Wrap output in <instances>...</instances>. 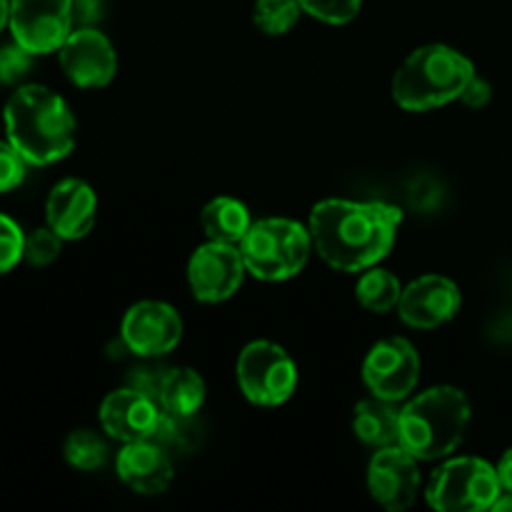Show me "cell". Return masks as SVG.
I'll return each mask as SVG.
<instances>
[{
    "label": "cell",
    "mask_w": 512,
    "mask_h": 512,
    "mask_svg": "<svg viewBox=\"0 0 512 512\" xmlns=\"http://www.w3.org/2000/svg\"><path fill=\"white\" fill-rule=\"evenodd\" d=\"M28 170V160L15 150L10 140H0V193L18 188Z\"/></svg>",
    "instance_id": "28"
},
{
    "label": "cell",
    "mask_w": 512,
    "mask_h": 512,
    "mask_svg": "<svg viewBox=\"0 0 512 512\" xmlns=\"http://www.w3.org/2000/svg\"><path fill=\"white\" fill-rule=\"evenodd\" d=\"M470 415V400L463 390L453 385L425 390L400 410L398 445L418 460L448 458L465 440Z\"/></svg>",
    "instance_id": "3"
},
{
    "label": "cell",
    "mask_w": 512,
    "mask_h": 512,
    "mask_svg": "<svg viewBox=\"0 0 512 512\" xmlns=\"http://www.w3.org/2000/svg\"><path fill=\"white\" fill-rule=\"evenodd\" d=\"M10 23V0H0V33Z\"/></svg>",
    "instance_id": "33"
},
{
    "label": "cell",
    "mask_w": 512,
    "mask_h": 512,
    "mask_svg": "<svg viewBox=\"0 0 512 512\" xmlns=\"http://www.w3.org/2000/svg\"><path fill=\"white\" fill-rule=\"evenodd\" d=\"M98 198L85 180L65 178L45 200V220L63 240H80L93 230Z\"/></svg>",
    "instance_id": "16"
},
{
    "label": "cell",
    "mask_w": 512,
    "mask_h": 512,
    "mask_svg": "<svg viewBox=\"0 0 512 512\" xmlns=\"http://www.w3.org/2000/svg\"><path fill=\"white\" fill-rule=\"evenodd\" d=\"M155 400L165 415L175 420H188L203 408L205 380L193 368L165 370Z\"/></svg>",
    "instance_id": "18"
},
{
    "label": "cell",
    "mask_w": 512,
    "mask_h": 512,
    "mask_svg": "<svg viewBox=\"0 0 512 512\" xmlns=\"http://www.w3.org/2000/svg\"><path fill=\"white\" fill-rule=\"evenodd\" d=\"M353 430L365 445H373V448L398 445L400 410L395 408V403L375 398V395L368 400H360L355 405Z\"/></svg>",
    "instance_id": "19"
},
{
    "label": "cell",
    "mask_w": 512,
    "mask_h": 512,
    "mask_svg": "<svg viewBox=\"0 0 512 512\" xmlns=\"http://www.w3.org/2000/svg\"><path fill=\"white\" fill-rule=\"evenodd\" d=\"M245 273H248V268H245L238 245L208 240L190 255V293L200 303H223L238 293Z\"/></svg>",
    "instance_id": "9"
},
{
    "label": "cell",
    "mask_w": 512,
    "mask_h": 512,
    "mask_svg": "<svg viewBox=\"0 0 512 512\" xmlns=\"http://www.w3.org/2000/svg\"><path fill=\"white\" fill-rule=\"evenodd\" d=\"M300 8L328 25H345L358 18L363 0H298Z\"/></svg>",
    "instance_id": "25"
},
{
    "label": "cell",
    "mask_w": 512,
    "mask_h": 512,
    "mask_svg": "<svg viewBox=\"0 0 512 512\" xmlns=\"http://www.w3.org/2000/svg\"><path fill=\"white\" fill-rule=\"evenodd\" d=\"M403 285L398 275L383 268H368L355 285V298L370 313H388L400 303Z\"/></svg>",
    "instance_id": "21"
},
{
    "label": "cell",
    "mask_w": 512,
    "mask_h": 512,
    "mask_svg": "<svg viewBox=\"0 0 512 512\" xmlns=\"http://www.w3.org/2000/svg\"><path fill=\"white\" fill-rule=\"evenodd\" d=\"M403 210L383 200H323L310 213V238L320 258L343 273L375 268L393 250Z\"/></svg>",
    "instance_id": "1"
},
{
    "label": "cell",
    "mask_w": 512,
    "mask_h": 512,
    "mask_svg": "<svg viewBox=\"0 0 512 512\" xmlns=\"http://www.w3.org/2000/svg\"><path fill=\"white\" fill-rule=\"evenodd\" d=\"M60 68L78 88H105L118 73V55L113 43L98 28L73 30L58 50Z\"/></svg>",
    "instance_id": "12"
},
{
    "label": "cell",
    "mask_w": 512,
    "mask_h": 512,
    "mask_svg": "<svg viewBox=\"0 0 512 512\" xmlns=\"http://www.w3.org/2000/svg\"><path fill=\"white\" fill-rule=\"evenodd\" d=\"M475 65L450 45H423L413 50L393 78L395 103L410 113L440 108L463 95Z\"/></svg>",
    "instance_id": "4"
},
{
    "label": "cell",
    "mask_w": 512,
    "mask_h": 512,
    "mask_svg": "<svg viewBox=\"0 0 512 512\" xmlns=\"http://www.w3.org/2000/svg\"><path fill=\"white\" fill-rule=\"evenodd\" d=\"M495 512H512V493H500V498L493 505Z\"/></svg>",
    "instance_id": "32"
},
{
    "label": "cell",
    "mask_w": 512,
    "mask_h": 512,
    "mask_svg": "<svg viewBox=\"0 0 512 512\" xmlns=\"http://www.w3.org/2000/svg\"><path fill=\"white\" fill-rule=\"evenodd\" d=\"M100 10H103L100 0H73V18L78 23H95L100 18Z\"/></svg>",
    "instance_id": "30"
},
{
    "label": "cell",
    "mask_w": 512,
    "mask_h": 512,
    "mask_svg": "<svg viewBox=\"0 0 512 512\" xmlns=\"http://www.w3.org/2000/svg\"><path fill=\"white\" fill-rule=\"evenodd\" d=\"M33 68V53L13 40L10 45L0 48V83L18 85Z\"/></svg>",
    "instance_id": "27"
},
{
    "label": "cell",
    "mask_w": 512,
    "mask_h": 512,
    "mask_svg": "<svg viewBox=\"0 0 512 512\" xmlns=\"http://www.w3.org/2000/svg\"><path fill=\"white\" fill-rule=\"evenodd\" d=\"M100 425L110 438L120 443L153 440L163 423V410L150 395L138 388H123L110 393L100 405Z\"/></svg>",
    "instance_id": "15"
},
{
    "label": "cell",
    "mask_w": 512,
    "mask_h": 512,
    "mask_svg": "<svg viewBox=\"0 0 512 512\" xmlns=\"http://www.w3.org/2000/svg\"><path fill=\"white\" fill-rule=\"evenodd\" d=\"M8 140L28 165H53L75 148V118L68 103L45 85H20L3 110Z\"/></svg>",
    "instance_id": "2"
},
{
    "label": "cell",
    "mask_w": 512,
    "mask_h": 512,
    "mask_svg": "<svg viewBox=\"0 0 512 512\" xmlns=\"http://www.w3.org/2000/svg\"><path fill=\"white\" fill-rule=\"evenodd\" d=\"M125 348L143 358H160L178 348L183 338V320L178 310L160 300H143L125 313L120 325Z\"/></svg>",
    "instance_id": "11"
},
{
    "label": "cell",
    "mask_w": 512,
    "mask_h": 512,
    "mask_svg": "<svg viewBox=\"0 0 512 512\" xmlns=\"http://www.w3.org/2000/svg\"><path fill=\"white\" fill-rule=\"evenodd\" d=\"M498 480L503 493H512V448L505 450L498 463Z\"/></svg>",
    "instance_id": "31"
},
{
    "label": "cell",
    "mask_w": 512,
    "mask_h": 512,
    "mask_svg": "<svg viewBox=\"0 0 512 512\" xmlns=\"http://www.w3.org/2000/svg\"><path fill=\"white\" fill-rule=\"evenodd\" d=\"M363 380L375 398L400 403L420 380V355L405 338H385L368 353Z\"/></svg>",
    "instance_id": "10"
},
{
    "label": "cell",
    "mask_w": 512,
    "mask_h": 512,
    "mask_svg": "<svg viewBox=\"0 0 512 512\" xmlns=\"http://www.w3.org/2000/svg\"><path fill=\"white\" fill-rule=\"evenodd\" d=\"M73 23V0H10V33L33 55L60 50Z\"/></svg>",
    "instance_id": "8"
},
{
    "label": "cell",
    "mask_w": 512,
    "mask_h": 512,
    "mask_svg": "<svg viewBox=\"0 0 512 512\" xmlns=\"http://www.w3.org/2000/svg\"><path fill=\"white\" fill-rule=\"evenodd\" d=\"M238 248L250 275L265 283H280L303 273L313 238L310 230L295 220L263 218L250 225Z\"/></svg>",
    "instance_id": "5"
},
{
    "label": "cell",
    "mask_w": 512,
    "mask_h": 512,
    "mask_svg": "<svg viewBox=\"0 0 512 512\" xmlns=\"http://www.w3.org/2000/svg\"><path fill=\"white\" fill-rule=\"evenodd\" d=\"M250 225H253L250 210L245 208V203H240L238 198H230V195L213 198L200 213V228L208 235V240H215V243L238 245Z\"/></svg>",
    "instance_id": "20"
},
{
    "label": "cell",
    "mask_w": 512,
    "mask_h": 512,
    "mask_svg": "<svg viewBox=\"0 0 512 512\" xmlns=\"http://www.w3.org/2000/svg\"><path fill=\"white\" fill-rule=\"evenodd\" d=\"M460 305H463V295L453 280L443 275H423L403 288L398 313L410 328L433 330L453 320Z\"/></svg>",
    "instance_id": "14"
},
{
    "label": "cell",
    "mask_w": 512,
    "mask_h": 512,
    "mask_svg": "<svg viewBox=\"0 0 512 512\" xmlns=\"http://www.w3.org/2000/svg\"><path fill=\"white\" fill-rule=\"evenodd\" d=\"M118 478L138 495H163L173 483V463L155 440L125 443L115 460Z\"/></svg>",
    "instance_id": "17"
},
{
    "label": "cell",
    "mask_w": 512,
    "mask_h": 512,
    "mask_svg": "<svg viewBox=\"0 0 512 512\" xmlns=\"http://www.w3.org/2000/svg\"><path fill=\"white\" fill-rule=\"evenodd\" d=\"M368 490L385 510H408L420 490L418 458H413L403 445L378 448L368 465Z\"/></svg>",
    "instance_id": "13"
},
{
    "label": "cell",
    "mask_w": 512,
    "mask_h": 512,
    "mask_svg": "<svg viewBox=\"0 0 512 512\" xmlns=\"http://www.w3.org/2000/svg\"><path fill=\"white\" fill-rule=\"evenodd\" d=\"M60 248H63V238L55 233L53 228H38L30 235H25V250L23 260L25 263L35 265V268H45L53 260H58Z\"/></svg>",
    "instance_id": "24"
},
{
    "label": "cell",
    "mask_w": 512,
    "mask_h": 512,
    "mask_svg": "<svg viewBox=\"0 0 512 512\" xmlns=\"http://www.w3.org/2000/svg\"><path fill=\"white\" fill-rule=\"evenodd\" d=\"M300 3L298 0H258L253 8V23L263 30L265 35L275 38V35L290 33L300 18Z\"/></svg>",
    "instance_id": "23"
},
{
    "label": "cell",
    "mask_w": 512,
    "mask_h": 512,
    "mask_svg": "<svg viewBox=\"0 0 512 512\" xmlns=\"http://www.w3.org/2000/svg\"><path fill=\"white\" fill-rule=\"evenodd\" d=\"M490 98H493V88H490L488 80L480 78L478 73L470 78V83L465 85L463 95H460V100H463L468 108H483V105L490 103Z\"/></svg>",
    "instance_id": "29"
},
{
    "label": "cell",
    "mask_w": 512,
    "mask_h": 512,
    "mask_svg": "<svg viewBox=\"0 0 512 512\" xmlns=\"http://www.w3.org/2000/svg\"><path fill=\"white\" fill-rule=\"evenodd\" d=\"M503 488L498 468L480 458H455L440 465L428 483L430 508L440 512L493 510Z\"/></svg>",
    "instance_id": "6"
},
{
    "label": "cell",
    "mask_w": 512,
    "mask_h": 512,
    "mask_svg": "<svg viewBox=\"0 0 512 512\" xmlns=\"http://www.w3.org/2000/svg\"><path fill=\"white\" fill-rule=\"evenodd\" d=\"M63 455L75 470L90 473V470H98L105 465V460H108V445H105V440L98 433H93L88 428H80L73 430L65 438Z\"/></svg>",
    "instance_id": "22"
},
{
    "label": "cell",
    "mask_w": 512,
    "mask_h": 512,
    "mask_svg": "<svg viewBox=\"0 0 512 512\" xmlns=\"http://www.w3.org/2000/svg\"><path fill=\"white\" fill-rule=\"evenodd\" d=\"M238 385L245 398L263 408H278L293 398L298 388V368L280 345L255 340L238 358Z\"/></svg>",
    "instance_id": "7"
},
{
    "label": "cell",
    "mask_w": 512,
    "mask_h": 512,
    "mask_svg": "<svg viewBox=\"0 0 512 512\" xmlns=\"http://www.w3.org/2000/svg\"><path fill=\"white\" fill-rule=\"evenodd\" d=\"M25 233L13 218L0 213V278L8 275L23 260Z\"/></svg>",
    "instance_id": "26"
}]
</instances>
